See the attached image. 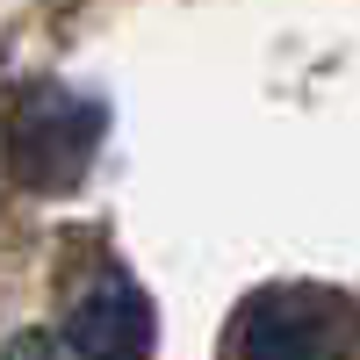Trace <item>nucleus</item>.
<instances>
[{
  "mask_svg": "<svg viewBox=\"0 0 360 360\" xmlns=\"http://www.w3.org/2000/svg\"><path fill=\"white\" fill-rule=\"evenodd\" d=\"M101 152V108L58 79L22 86L8 108V166L29 195H65Z\"/></svg>",
  "mask_w": 360,
  "mask_h": 360,
  "instance_id": "f257e3e1",
  "label": "nucleus"
},
{
  "mask_svg": "<svg viewBox=\"0 0 360 360\" xmlns=\"http://www.w3.org/2000/svg\"><path fill=\"white\" fill-rule=\"evenodd\" d=\"M152 353V303L123 266H94V281L72 295L58 332H29L8 360H144Z\"/></svg>",
  "mask_w": 360,
  "mask_h": 360,
  "instance_id": "f03ea898",
  "label": "nucleus"
},
{
  "mask_svg": "<svg viewBox=\"0 0 360 360\" xmlns=\"http://www.w3.org/2000/svg\"><path fill=\"white\" fill-rule=\"evenodd\" d=\"M238 360H360V317L332 288H266L231 332Z\"/></svg>",
  "mask_w": 360,
  "mask_h": 360,
  "instance_id": "7ed1b4c3",
  "label": "nucleus"
}]
</instances>
